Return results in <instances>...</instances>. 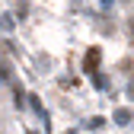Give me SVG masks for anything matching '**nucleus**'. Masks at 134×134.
I'll list each match as a JSON object with an SVG mask.
<instances>
[{
	"mask_svg": "<svg viewBox=\"0 0 134 134\" xmlns=\"http://www.w3.org/2000/svg\"><path fill=\"white\" fill-rule=\"evenodd\" d=\"M0 77H3V80H10V67H7L3 61H0Z\"/></svg>",
	"mask_w": 134,
	"mask_h": 134,
	"instance_id": "nucleus-6",
	"label": "nucleus"
},
{
	"mask_svg": "<svg viewBox=\"0 0 134 134\" xmlns=\"http://www.w3.org/2000/svg\"><path fill=\"white\" fill-rule=\"evenodd\" d=\"M93 83H96V86H99V90H105V86H109V80H105V77H102V74H99V77H96V80H93Z\"/></svg>",
	"mask_w": 134,
	"mask_h": 134,
	"instance_id": "nucleus-5",
	"label": "nucleus"
},
{
	"mask_svg": "<svg viewBox=\"0 0 134 134\" xmlns=\"http://www.w3.org/2000/svg\"><path fill=\"white\" fill-rule=\"evenodd\" d=\"M131 118H134L131 109H115V125H128Z\"/></svg>",
	"mask_w": 134,
	"mask_h": 134,
	"instance_id": "nucleus-2",
	"label": "nucleus"
},
{
	"mask_svg": "<svg viewBox=\"0 0 134 134\" xmlns=\"http://www.w3.org/2000/svg\"><path fill=\"white\" fill-rule=\"evenodd\" d=\"M13 16H0V29H3V32H13Z\"/></svg>",
	"mask_w": 134,
	"mask_h": 134,
	"instance_id": "nucleus-4",
	"label": "nucleus"
},
{
	"mask_svg": "<svg viewBox=\"0 0 134 134\" xmlns=\"http://www.w3.org/2000/svg\"><path fill=\"white\" fill-rule=\"evenodd\" d=\"M128 96L134 99V77H131V83H128Z\"/></svg>",
	"mask_w": 134,
	"mask_h": 134,
	"instance_id": "nucleus-7",
	"label": "nucleus"
},
{
	"mask_svg": "<svg viewBox=\"0 0 134 134\" xmlns=\"http://www.w3.org/2000/svg\"><path fill=\"white\" fill-rule=\"evenodd\" d=\"M99 3H102V10H112V0H99Z\"/></svg>",
	"mask_w": 134,
	"mask_h": 134,
	"instance_id": "nucleus-8",
	"label": "nucleus"
},
{
	"mask_svg": "<svg viewBox=\"0 0 134 134\" xmlns=\"http://www.w3.org/2000/svg\"><path fill=\"white\" fill-rule=\"evenodd\" d=\"M99 58H102V54H99V48H90V51H86V58H83V70H86L90 77L96 74V67H99Z\"/></svg>",
	"mask_w": 134,
	"mask_h": 134,
	"instance_id": "nucleus-1",
	"label": "nucleus"
},
{
	"mask_svg": "<svg viewBox=\"0 0 134 134\" xmlns=\"http://www.w3.org/2000/svg\"><path fill=\"white\" fill-rule=\"evenodd\" d=\"M86 128H90V131H99V128H105V118H102V115H93V118L86 121Z\"/></svg>",
	"mask_w": 134,
	"mask_h": 134,
	"instance_id": "nucleus-3",
	"label": "nucleus"
}]
</instances>
